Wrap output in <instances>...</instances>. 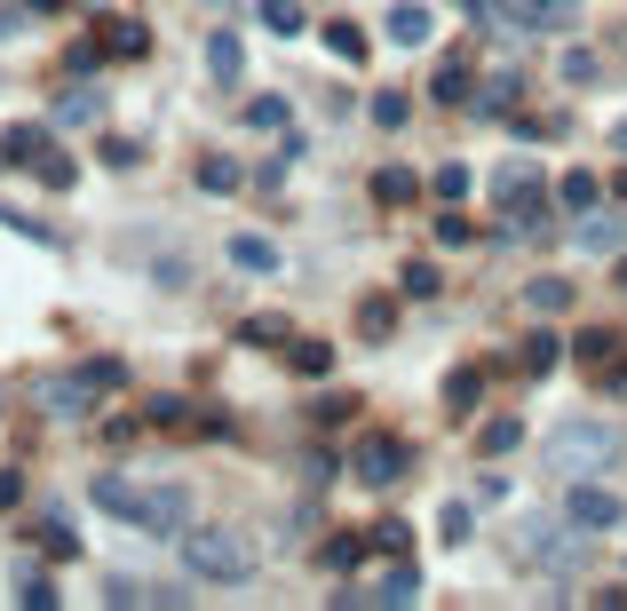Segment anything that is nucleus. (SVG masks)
Returning a JSON list of instances; mask_svg holds the SVG:
<instances>
[{
	"mask_svg": "<svg viewBox=\"0 0 627 611\" xmlns=\"http://www.w3.org/2000/svg\"><path fill=\"white\" fill-rule=\"evenodd\" d=\"M88 500L104 508V517L136 524V532H159V540L191 524V493H183V485H127V477H95V485H88Z\"/></svg>",
	"mask_w": 627,
	"mask_h": 611,
	"instance_id": "obj_1",
	"label": "nucleus"
},
{
	"mask_svg": "<svg viewBox=\"0 0 627 611\" xmlns=\"http://www.w3.org/2000/svg\"><path fill=\"white\" fill-rule=\"evenodd\" d=\"M183 572L215 580V588H239V580H254V540L230 524H200V532L183 524Z\"/></svg>",
	"mask_w": 627,
	"mask_h": 611,
	"instance_id": "obj_2",
	"label": "nucleus"
},
{
	"mask_svg": "<svg viewBox=\"0 0 627 611\" xmlns=\"http://www.w3.org/2000/svg\"><path fill=\"white\" fill-rule=\"evenodd\" d=\"M619 453H627V437L612 421H565L548 437V468L556 477H604V468H619Z\"/></svg>",
	"mask_w": 627,
	"mask_h": 611,
	"instance_id": "obj_3",
	"label": "nucleus"
},
{
	"mask_svg": "<svg viewBox=\"0 0 627 611\" xmlns=\"http://www.w3.org/2000/svg\"><path fill=\"white\" fill-rule=\"evenodd\" d=\"M492 199H501V223L516 230V239H540L548 230V183L533 159H509L501 176H492Z\"/></svg>",
	"mask_w": 627,
	"mask_h": 611,
	"instance_id": "obj_4",
	"label": "nucleus"
},
{
	"mask_svg": "<svg viewBox=\"0 0 627 611\" xmlns=\"http://www.w3.org/2000/svg\"><path fill=\"white\" fill-rule=\"evenodd\" d=\"M572 16H580V0H492V16H485V32H572Z\"/></svg>",
	"mask_w": 627,
	"mask_h": 611,
	"instance_id": "obj_5",
	"label": "nucleus"
},
{
	"mask_svg": "<svg viewBox=\"0 0 627 611\" xmlns=\"http://www.w3.org/2000/svg\"><path fill=\"white\" fill-rule=\"evenodd\" d=\"M565 524H580V532H612V524H627V500L604 493L596 477H572V493H565Z\"/></svg>",
	"mask_w": 627,
	"mask_h": 611,
	"instance_id": "obj_6",
	"label": "nucleus"
},
{
	"mask_svg": "<svg viewBox=\"0 0 627 611\" xmlns=\"http://www.w3.org/2000/svg\"><path fill=\"white\" fill-rule=\"evenodd\" d=\"M95 389H104V382H95V373L80 365V373H48V382L32 389V397H41V414H48V421H80L88 405H95Z\"/></svg>",
	"mask_w": 627,
	"mask_h": 611,
	"instance_id": "obj_7",
	"label": "nucleus"
},
{
	"mask_svg": "<svg viewBox=\"0 0 627 611\" xmlns=\"http://www.w3.org/2000/svg\"><path fill=\"white\" fill-rule=\"evenodd\" d=\"M516 564H572V540H565V524L556 517H516Z\"/></svg>",
	"mask_w": 627,
	"mask_h": 611,
	"instance_id": "obj_8",
	"label": "nucleus"
},
{
	"mask_svg": "<svg viewBox=\"0 0 627 611\" xmlns=\"http://www.w3.org/2000/svg\"><path fill=\"white\" fill-rule=\"evenodd\" d=\"M406 477V445H398V437H366V445H357V485H398Z\"/></svg>",
	"mask_w": 627,
	"mask_h": 611,
	"instance_id": "obj_9",
	"label": "nucleus"
},
{
	"mask_svg": "<svg viewBox=\"0 0 627 611\" xmlns=\"http://www.w3.org/2000/svg\"><path fill=\"white\" fill-rule=\"evenodd\" d=\"M48 159V127H0V167H41Z\"/></svg>",
	"mask_w": 627,
	"mask_h": 611,
	"instance_id": "obj_10",
	"label": "nucleus"
},
{
	"mask_svg": "<svg viewBox=\"0 0 627 611\" xmlns=\"http://www.w3.org/2000/svg\"><path fill=\"white\" fill-rule=\"evenodd\" d=\"M207 72H215V88H239V80H247V48H239V32H215V41H207Z\"/></svg>",
	"mask_w": 627,
	"mask_h": 611,
	"instance_id": "obj_11",
	"label": "nucleus"
},
{
	"mask_svg": "<svg viewBox=\"0 0 627 611\" xmlns=\"http://www.w3.org/2000/svg\"><path fill=\"white\" fill-rule=\"evenodd\" d=\"M95 41H104V56H144V48H151V32H144V24H127V16H104V32H95Z\"/></svg>",
	"mask_w": 627,
	"mask_h": 611,
	"instance_id": "obj_12",
	"label": "nucleus"
},
{
	"mask_svg": "<svg viewBox=\"0 0 627 611\" xmlns=\"http://www.w3.org/2000/svg\"><path fill=\"white\" fill-rule=\"evenodd\" d=\"M389 41H398V48L429 41V9H421V0H398V9H389Z\"/></svg>",
	"mask_w": 627,
	"mask_h": 611,
	"instance_id": "obj_13",
	"label": "nucleus"
},
{
	"mask_svg": "<svg viewBox=\"0 0 627 611\" xmlns=\"http://www.w3.org/2000/svg\"><path fill=\"white\" fill-rule=\"evenodd\" d=\"M230 262L254 270V279H271V270H278V247H271V239H254V230H239V239H230Z\"/></svg>",
	"mask_w": 627,
	"mask_h": 611,
	"instance_id": "obj_14",
	"label": "nucleus"
},
{
	"mask_svg": "<svg viewBox=\"0 0 627 611\" xmlns=\"http://www.w3.org/2000/svg\"><path fill=\"white\" fill-rule=\"evenodd\" d=\"M460 95H469V64L445 56L437 72H429V104H460Z\"/></svg>",
	"mask_w": 627,
	"mask_h": 611,
	"instance_id": "obj_15",
	"label": "nucleus"
},
{
	"mask_svg": "<svg viewBox=\"0 0 627 611\" xmlns=\"http://www.w3.org/2000/svg\"><path fill=\"white\" fill-rule=\"evenodd\" d=\"M524 310H540V318L572 310V279H533V286H524Z\"/></svg>",
	"mask_w": 627,
	"mask_h": 611,
	"instance_id": "obj_16",
	"label": "nucleus"
},
{
	"mask_svg": "<svg viewBox=\"0 0 627 611\" xmlns=\"http://www.w3.org/2000/svg\"><path fill=\"white\" fill-rule=\"evenodd\" d=\"M619 239H627V223H619V215H588V223H580V247H588V254H612Z\"/></svg>",
	"mask_w": 627,
	"mask_h": 611,
	"instance_id": "obj_17",
	"label": "nucleus"
},
{
	"mask_svg": "<svg viewBox=\"0 0 627 611\" xmlns=\"http://www.w3.org/2000/svg\"><path fill=\"white\" fill-rule=\"evenodd\" d=\"M56 120H64V127H95V120H104V95H95V88L64 95V104H56Z\"/></svg>",
	"mask_w": 627,
	"mask_h": 611,
	"instance_id": "obj_18",
	"label": "nucleus"
},
{
	"mask_svg": "<svg viewBox=\"0 0 627 611\" xmlns=\"http://www.w3.org/2000/svg\"><path fill=\"white\" fill-rule=\"evenodd\" d=\"M374 199H381V207H406V199H413V167H381V176H374Z\"/></svg>",
	"mask_w": 627,
	"mask_h": 611,
	"instance_id": "obj_19",
	"label": "nucleus"
},
{
	"mask_svg": "<svg viewBox=\"0 0 627 611\" xmlns=\"http://www.w3.org/2000/svg\"><path fill=\"white\" fill-rule=\"evenodd\" d=\"M413 596H421V572L413 564H389L381 572V603H413Z\"/></svg>",
	"mask_w": 627,
	"mask_h": 611,
	"instance_id": "obj_20",
	"label": "nucleus"
},
{
	"mask_svg": "<svg viewBox=\"0 0 627 611\" xmlns=\"http://www.w3.org/2000/svg\"><path fill=\"white\" fill-rule=\"evenodd\" d=\"M286 365L303 373V382H318V373L334 365V350H326V342H294V350H286Z\"/></svg>",
	"mask_w": 627,
	"mask_h": 611,
	"instance_id": "obj_21",
	"label": "nucleus"
},
{
	"mask_svg": "<svg viewBox=\"0 0 627 611\" xmlns=\"http://www.w3.org/2000/svg\"><path fill=\"white\" fill-rule=\"evenodd\" d=\"M326 48H334L342 64H366V32L357 24H326Z\"/></svg>",
	"mask_w": 627,
	"mask_h": 611,
	"instance_id": "obj_22",
	"label": "nucleus"
},
{
	"mask_svg": "<svg viewBox=\"0 0 627 611\" xmlns=\"http://www.w3.org/2000/svg\"><path fill=\"white\" fill-rule=\"evenodd\" d=\"M477 389H485V373H477V365H460L453 382H445V405H453V414H469V405H477Z\"/></svg>",
	"mask_w": 627,
	"mask_h": 611,
	"instance_id": "obj_23",
	"label": "nucleus"
},
{
	"mask_svg": "<svg viewBox=\"0 0 627 611\" xmlns=\"http://www.w3.org/2000/svg\"><path fill=\"white\" fill-rule=\"evenodd\" d=\"M366 548H374V532H366V540H357V532H342V540H326V572H350V564L366 556Z\"/></svg>",
	"mask_w": 627,
	"mask_h": 611,
	"instance_id": "obj_24",
	"label": "nucleus"
},
{
	"mask_svg": "<svg viewBox=\"0 0 627 611\" xmlns=\"http://www.w3.org/2000/svg\"><path fill=\"white\" fill-rule=\"evenodd\" d=\"M556 199H565L572 215H588V207H596V176H580V167H572V176L556 183Z\"/></svg>",
	"mask_w": 627,
	"mask_h": 611,
	"instance_id": "obj_25",
	"label": "nucleus"
},
{
	"mask_svg": "<svg viewBox=\"0 0 627 611\" xmlns=\"http://www.w3.org/2000/svg\"><path fill=\"white\" fill-rule=\"evenodd\" d=\"M612 350H619V333H604V326L572 342V358H580V365H612Z\"/></svg>",
	"mask_w": 627,
	"mask_h": 611,
	"instance_id": "obj_26",
	"label": "nucleus"
},
{
	"mask_svg": "<svg viewBox=\"0 0 627 611\" xmlns=\"http://www.w3.org/2000/svg\"><path fill=\"white\" fill-rule=\"evenodd\" d=\"M509 445H516V414H501V421H485V429H477V453H485V461H492V453H509Z\"/></svg>",
	"mask_w": 627,
	"mask_h": 611,
	"instance_id": "obj_27",
	"label": "nucleus"
},
{
	"mask_svg": "<svg viewBox=\"0 0 627 611\" xmlns=\"http://www.w3.org/2000/svg\"><path fill=\"white\" fill-rule=\"evenodd\" d=\"M262 24H271L278 41H294V32H303V9H294V0H262Z\"/></svg>",
	"mask_w": 627,
	"mask_h": 611,
	"instance_id": "obj_28",
	"label": "nucleus"
},
{
	"mask_svg": "<svg viewBox=\"0 0 627 611\" xmlns=\"http://www.w3.org/2000/svg\"><path fill=\"white\" fill-rule=\"evenodd\" d=\"M41 540H48V556H80V532H72V517H48V524H41Z\"/></svg>",
	"mask_w": 627,
	"mask_h": 611,
	"instance_id": "obj_29",
	"label": "nucleus"
},
{
	"mask_svg": "<svg viewBox=\"0 0 627 611\" xmlns=\"http://www.w3.org/2000/svg\"><path fill=\"white\" fill-rule=\"evenodd\" d=\"M24 611H56L64 596H56V580H41V572H24V596H16Z\"/></svg>",
	"mask_w": 627,
	"mask_h": 611,
	"instance_id": "obj_30",
	"label": "nucleus"
},
{
	"mask_svg": "<svg viewBox=\"0 0 627 611\" xmlns=\"http://www.w3.org/2000/svg\"><path fill=\"white\" fill-rule=\"evenodd\" d=\"M200 183L207 191H239V159H200Z\"/></svg>",
	"mask_w": 627,
	"mask_h": 611,
	"instance_id": "obj_31",
	"label": "nucleus"
},
{
	"mask_svg": "<svg viewBox=\"0 0 627 611\" xmlns=\"http://www.w3.org/2000/svg\"><path fill=\"white\" fill-rule=\"evenodd\" d=\"M437 199H469V167H460V159L437 167Z\"/></svg>",
	"mask_w": 627,
	"mask_h": 611,
	"instance_id": "obj_32",
	"label": "nucleus"
},
{
	"mask_svg": "<svg viewBox=\"0 0 627 611\" xmlns=\"http://www.w3.org/2000/svg\"><path fill=\"white\" fill-rule=\"evenodd\" d=\"M239 342H286V318H247Z\"/></svg>",
	"mask_w": 627,
	"mask_h": 611,
	"instance_id": "obj_33",
	"label": "nucleus"
},
{
	"mask_svg": "<svg viewBox=\"0 0 627 611\" xmlns=\"http://www.w3.org/2000/svg\"><path fill=\"white\" fill-rule=\"evenodd\" d=\"M524 365H533V373H548V365H556V333H533V350H524Z\"/></svg>",
	"mask_w": 627,
	"mask_h": 611,
	"instance_id": "obj_34",
	"label": "nucleus"
},
{
	"mask_svg": "<svg viewBox=\"0 0 627 611\" xmlns=\"http://www.w3.org/2000/svg\"><path fill=\"white\" fill-rule=\"evenodd\" d=\"M32 176H41L48 191H64V183H72V159H41V167H32Z\"/></svg>",
	"mask_w": 627,
	"mask_h": 611,
	"instance_id": "obj_35",
	"label": "nucleus"
},
{
	"mask_svg": "<svg viewBox=\"0 0 627 611\" xmlns=\"http://www.w3.org/2000/svg\"><path fill=\"white\" fill-rule=\"evenodd\" d=\"M374 120L381 127H406V95H374Z\"/></svg>",
	"mask_w": 627,
	"mask_h": 611,
	"instance_id": "obj_36",
	"label": "nucleus"
},
{
	"mask_svg": "<svg viewBox=\"0 0 627 611\" xmlns=\"http://www.w3.org/2000/svg\"><path fill=\"white\" fill-rule=\"evenodd\" d=\"M406 294H437V270H429V262H406Z\"/></svg>",
	"mask_w": 627,
	"mask_h": 611,
	"instance_id": "obj_37",
	"label": "nucleus"
},
{
	"mask_svg": "<svg viewBox=\"0 0 627 611\" xmlns=\"http://www.w3.org/2000/svg\"><path fill=\"white\" fill-rule=\"evenodd\" d=\"M247 120H254V127H286V104H278V95H262V104H254Z\"/></svg>",
	"mask_w": 627,
	"mask_h": 611,
	"instance_id": "obj_38",
	"label": "nucleus"
},
{
	"mask_svg": "<svg viewBox=\"0 0 627 611\" xmlns=\"http://www.w3.org/2000/svg\"><path fill=\"white\" fill-rule=\"evenodd\" d=\"M389 318H398L389 302H366V310H357V326H366V333H389Z\"/></svg>",
	"mask_w": 627,
	"mask_h": 611,
	"instance_id": "obj_39",
	"label": "nucleus"
},
{
	"mask_svg": "<svg viewBox=\"0 0 627 611\" xmlns=\"http://www.w3.org/2000/svg\"><path fill=\"white\" fill-rule=\"evenodd\" d=\"M24 500V477H16V468H0V508H16Z\"/></svg>",
	"mask_w": 627,
	"mask_h": 611,
	"instance_id": "obj_40",
	"label": "nucleus"
},
{
	"mask_svg": "<svg viewBox=\"0 0 627 611\" xmlns=\"http://www.w3.org/2000/svg\"><path fill=\"white\" fill-rule=\"evenodd\" d=\"M24 16H32V9H0V41H16V32H24Z\"/></svg>",
	"mask_w": 627,
	"mask_h": 611,
	"instance_id": "obj_41",
	"label": "nucleus"
},
{
	"mask_svg": "<svg viewBox=\"0 0 627 611\" xmlns=\"http://www.w3.org/2000/svg\"><path fill=\"white\" fill-rule=\"evenodd\" d=\"M460 9H469V16H477V24H485V16H492V0H460Z\"/></svg>",
	"mask_w": 627,
	"mask_h": 611,
	"instance_id": "obj_42",
	"label": "nucleus"
},
{
	"mask_svg": "<svg viewBox=\"0 0 627 611\" xmlns=\"http://www.w3.org/2000/svg\"><path fill=\"white\" fill-rule=\"evenodd\" d=\"M612 144H619V151H627V120H619V127H612Z\"/></svg>",
	"mask_w": 627,
	"mask_h": 611,
	"instance_id": "obj_43",
	"label": "nucleus"
},
{
	"mask_svg": "<svg viewBox=\"0 0 627 611\" xmlns=\"http://www.w3.org/2000/svg\"><path fill=\"white\" fill-rule=\"evenodd\" d=\"M24 9H56V0H24Z\"/></svg>",
	"mask_w": 627,
	"mask_h": 611,
	"instance_id": "obj_44",
	"label": "nucleus"
},
{
	"mask_svg": "<svg viewBox=\"0 0 627 611\" xmlns=\"http://www.w3.org/2000/svg\"><path fill=\"white\" fill-rule=\"evenodd\" d=\"M619 294H627V262H619Z\"/></svg>",
	"mask_w": 627,
	"mask_h": 611,
	"instance_id": "obj_45",
	"label": "nucleus"
}]
</instances>
